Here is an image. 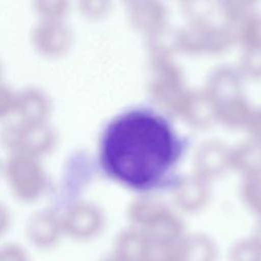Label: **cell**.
<instances>
[{
    "label": "cell",
    "instance_id": "obj_4",
    "mask_svg": "<svg viewBox=\"0 0 261 261\" xmlns=\"http://www.w3.org/2000/svg\"><path fill=\"white\" fill-rule=\"evenodd\" d=\"M179 242L165 244L147 240L143 261H181Z\"/></svg>",
    "mask_w": 261,
    "mask_h": 261
},
{
    "label": "cell",
    "instance_id": "obj_3",
    "mask_svg": "<svg viewBox=\"0 0 261 261\" xmlns=\"http://www.w3.org/2000/svg\"><path fill=\"white\" fill-rule=\"evenodd\" d=\"M29 234L35 247L40 250H48L57 243L59 229L54 221L41 219L34 222Z\"/></svg>",
    "mask_w": 261,
    "mask_h": 261
},
{
    "label": "cell",
    "instance_id": "obj_1",
    "mask_svg": "<svg viewBox=\"0 0 261 261\" xmlns=\"http://www.w3.org/2000/svg\"><path fill=\"white\" fill-rule=\"evenodd\" d=\"M190 140L162 112L148 105L130 106L104 126L99 163L111 179L138 194H157L180 186L179 165Z\"/></svg>",
    "mask_w": 261,
    "mask_h": 261
},
{
    "label": "cell",
    "instance_id": "obj_7",
    "mask_svg": "<svg viewBox=\"0 0 261 261\" xmlns=\"http://www.w3.org/2000/svg\"><path fill=\"white\" fill-rule=\"evenodd\" d=\"M0 261H31V258L20 246L7 244L0 248Z\"/></svg>",
    "mask_w": 261,
    "mask_h": 261
},
{
    "label": "cell",
    "instance_id": "obj_8",
    "mask_svg": "<svg viewBox=\"0 0 261 261\" xmlns=\"http://www.w3.org/2000/svg\"><path fill=\"white\" fill-rule=\"evenodd\" d=\"M256 242H257V243H258V244L261 246V232L259 233V237H258V239L256 240Z\"/></svg>",
    "mask_w": 261,
    "mask_h": 261
},
{
    "label": "cell",
    "instance_id": "obj_6",
    "mask_svg": "<svg viewBox=\"0 0 261 261\" xmlns=\"http://www.w3.org/2000/svg\"><path fill=\"white\" fill-rule=\"evenodd\" d=\"M229 261H261V246L256 242L244 241L237 244L228 255Z\"/></svg>",
    "mask_w": 261,
    "mask_h": 261
},
{
    "label": "cell",
    "instance_id": "obj_2",
    "mask_svg": "<svg viewBox=\"0 0 261 261\" xmlns=\"http://www.w3.org/2000/svg\"><path fill=\"white\" fill-rule=\"evenodd\" d=\"M181 261H215L216 249L204 238H191L179 242Z\"/></svg>",
    "mask_w": 261,
    "mask_h": 261
},
{
    "label": "cell",
    "instance_id": "obj_5",
    "mask_svg": "<svg viewBox=\"0 0 261 261\" xmlns=\"http://www.w3.org/2000/svg\"><path fill=\"white\" fill-rule=\"evenodd\" d=\"M98 228L97 218L92 214L76 213L67 219L65 223L66 231L75 239H88L93 236Z\"/></svg>",
    "mask_w": 261,
    "mask_h": 261
}]
</instances>
